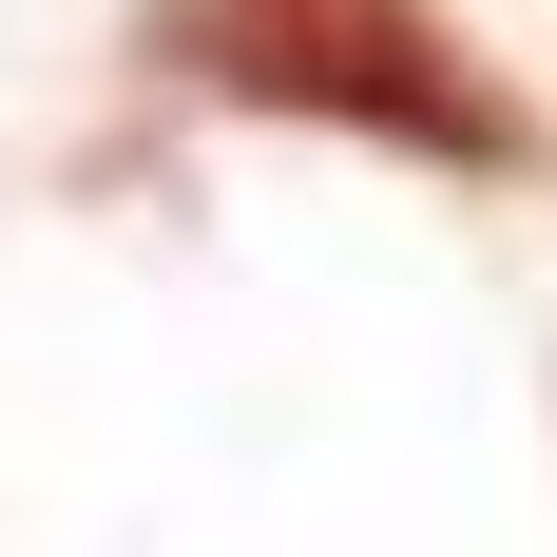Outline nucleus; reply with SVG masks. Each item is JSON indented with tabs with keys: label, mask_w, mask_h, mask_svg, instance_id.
<instances>
[{
	"label": "nucleus",
	"mask_w": 557,
	"mask_h": 557,
	"mask_svg": "<svg viewBox=\"0 0 557 557\" xmlns=\"http://www.w3.org/2000/svg\"><path fill=\"white\" fill-rule=\"evenodd\" d=\"M135 58H173L193 97H250V115L385 135L423 173H519L539 154V115L500 97V58L461 39L443 0H154Z\"/></svg>",
	"instance_id": "f257e3e1"
}]
</instances>
